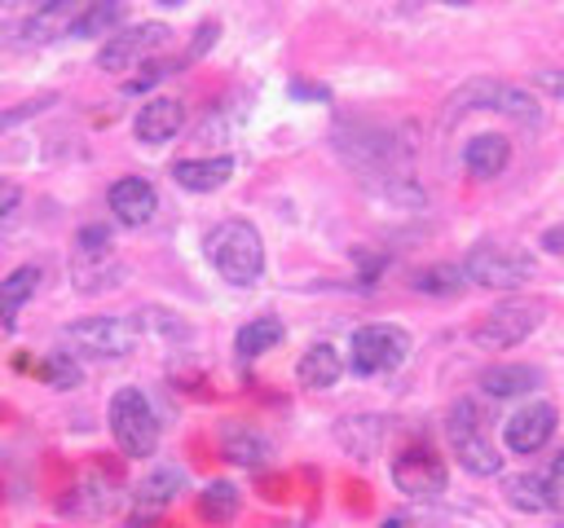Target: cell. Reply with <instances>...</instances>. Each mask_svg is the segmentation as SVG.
I'll list each match as a JSON object with an SVG mask.
<instances>
[{
    "instance_id": "obj_1",
    "label": "cell",
    "mask_w": 564,
    "mask_h": 528,
    "mask_svg": "<svg viewBox=\"0 0 564 528\" xmlns=\"http://www.w3.org/2000/svg\"><path fill=\"white\" fill-rule=\"evenodd\" d=\"M207 264L220 273L229 286H256L264 273V238L251 220H220L203 238Z\"/></svg>"
},
{
    "instance_id": "obj_2",
    "label": "cell",
    "mask_w": 564,
    "mask_h": 528,
    "mask_svg": "<svg viewBox=\"0 0 564 528\" xmlns=\"http://www.w3.org/2000/svg\"><path fill=\"white\" fill-rule=\"evenodd\" d=\"M106 422L123 458H150L159 449V414L141 387H119L106 405Z\"/></svg>"
},
{
    "instance_id": "obj_3",
    "label": "cell",
    "mask_w": 564,
    "mask_h": 528,
    "mask_svg": "<svg viewBox=\"0 0 564 528\" xmlns=\"http://www.w3.org/2000/svg\"><path fill=\"white\" fill-rule=\"evenodd\" d=\"M445 440H449V453L458 458V466L467 475H498L502 471V453L485 436L480 409L471 400H454L449 405V414H445Z\"/></svg>"
},
{
    "instance_id": "obj_4",
    "label": "cell",
    "mask_w": 564,
    "mask_h": 528,
    "mask_svg": "<svg viewBox=\"0 0 564 528\" xmlns=\"http://www.w3.org/2000/svg\"><path fill=\"white\" fill-rule=\"evenodd\" d=\"M410 356V330L392 326V321H370V326H357L352 339H348V365L352 374L370 378V374H388L397 365H405Z\"/></svg>"
},
{
    "instance_id": "obj_5",
    "label": "cell",
    "mask_w": 564,
    "mask_h": 528,
    "mask_svg": "<svg viewBox=\"0 0 564 528\" xmlns=\"http://www.w3.org/2000/svg\"><path fill=\"white\" fill-rule=\"evenodd\" d=\"M458 110H498L507 119H516L520 128H538L542 123V106L529 88H516V84H494V79H476L467 88H458L449 97V114Z\"/></svg>"
},
{
    "instance_id": "obj_6",
    "label": "cell",
    "mask_w": 564,
    "mask_h": 528,
    "mask_svg": "<svg viewBox=\"0 0 564 528\" xmlns=\"http://www.w3.org/2000/svg\"><path fill=\"white\" fill-rule=\"evenodd\" d=\"M467 282L485 286V290H516L520 282L533 277V255L520 246H502V242H476L463 260Z\"/></svg>"
},
{
    "instance_id": "obj_7",
    "label": "cell",
    "mask_w": 564,
    "mask_h": 528,
    "mask_svg": "<svg viewBox=\"0 0 564 528\" xmlns=\"http://www.w3.org/2000/svg\"><path fill=\"white\" fill-rule=\"evenodd\" d=\"M538 326H542V304H533V299H502L498 308H489L480 317V326L471 330V343L485 348V352H507V348L524 343Z\"/></svg>"
},
{
    "instance_id": "obj_8",
    "label": "cell",
    "mask_w": 564,
    "mask_h": 528,
    "mask_svg": "<svg viewBox=\"0 0 564 528\" xmlns=\"http://www.w3.org/2000/svg\"><path fill=\"white\" fill-rule=\"evenodd\" d=\"M62 343L70 348V356L115 361V356H128L132 352L137 330L123 317H79L70 326H62Z\"/></svg>"
},
{
    "instance_id": "obj_9",
    "label": "cell",
    "mask_w": 564,
    "mask_h": 528,
    "mask_svg": "<svg viewBox=\"0 0 564 528\" xmlns=\"http://www.w3.org/2000/svg\"><path fill=\"white\" fill-rule=\"evenodd\" d=\"M445 480H449L445 475V462L427 444H405L392 458V484L405 497H436V493H445Z\"/></svg>"
},
{
    "instance_id": "obj_10",
    "label": "cell",
    "mask_w": 564,
    "mask_h": 528,
    "mask_svg": "<svg viewBox=\"0 0 564 528\" xmlns=\"http://www.w3.org/2000/svg\"><path fill=\"white\" fill-rule=\"evenodd\" d=\"M167 26L163 22H137L128 31H115L106 35V44L97 48V66L101 70H128L132 62H145L150 53H159L167 44Z\"/></svg>"
},
{
    "instance_id": "obj_11",
    "label": "cell",
    "mask_w": 564,
    "mask_h": 528,
    "mask_svg": "<svg viewBox=\"0 0 564 528\" xmlns=\"http://www.w3.org/2000/svg\"><path fill=\"white\" fill-rule=\"evenodd\" d=\"M555 436V405L551 400H529L502 422V440L511 453H538Z\"/></svg>"
},
{
    "instance_id": "obj_12",
    "label": "cell",
    "mask_w": 564,
    "mask_h": 528,
    "mask_svg": "<svg viewBox=\"0 0 564 528\" xmlns=\"http://www.w3.org/2000/svg\"><path fill=\"white\" fill-rule=\"evenodd\" d=\"M106 202H110L115 220L128 224V229L150 224L154 211H159V194H154V185H150L145 176H119V180L106 189Z\"/></svg>"
},
{
    "instance_id": "obj_13",
    "label": "cell",
    "mask_w": 564,
    "mask_h": 528,
    "mask_svg": "<svg viewBox=\"0 0 564 528\" xmlns=\"http://www.w3.org/2000/svg\"><path fill=\"white\" fill-rule=\"evenodd\" d=\"M176 493H185V471L181 466H172V462H159V466H150V475L137 484V493H132V519L141 524V519H154L167 502H176Z\"/></svg>"
},
{
    "instance_id": "obj_14",
    "label": "cell",
    "mask_w": 564,
    "mask_h": 528,
    "mask_svg": "<svg viewBox=\"0 0 564 528\" xmlns=\"http://www.w3.org/2000/svg\"><path fill=\"white\" fill-rule=\"evenodd\" d=\"M181 128H185V106L176 97H150L132 119V136L141 145H167Z\"/></svg>"
},
{
    "instance_id": "obj_15",
    "label": "cell",
    "mask_w": 564,
    "mask_h": 528,
    "mask_svg": "<svg viewBox=\"0 0 564 528\" xmlns=\"http://www.w3.org/2000/svg\"><path fill=\"white\" fill-rule=\"evenodd\" d=\"M220 453H225L229 462H238V466L260 471V466H269L273 444H269V436L256 431L251 422H220Z\"/></svg>"
},
{
    "instance_id": "obj_16",
    "label": "cell",
    "mask_w": 564,
    "mask_h": 528,
    "mask_svg": "<svg viewBox=\"0 0 564 528\" xmlns=\"http://www.w3.org/2000/svg\"><path fill=\"white\" fill-rule=\"evenodd\" d=\"M88 0H44L26 22H22V35L35 40V44H48L57 35H70V26L79 22Z\"/></svg>"
},
{
    "instance_id": "obj_17",
    "label": "cell",
    "mask_w": 564,
    "mask_h": 528,
    "mask_svg": "<svg viewBox=\"0 0 564 528\" xmlns=\"http://www.w3.org/2000/svg\"><path fill=\"white\" fill-rule=\"evenodd\" d=\"M511 163V141L502 132H480L463 145V167L476 176V180H494L502 176V167Z\"/></svg>"
},
{
    "instance_id": "obj_18",
    "label": "cell",
    "mask_w": 564,
    "mask_h": 528,
    "mask_svg": "<svg viewBox=\"0 0 564 528\" xmlns=\"http://www.w3.org/2000/svg\"><path fill=\"white\" fill-rule=\"evenodd\" d=\"M234 176V158L229 154H212V158H181L172 163V180L189 194H212Z\"/></svg>"
},
{
    "instance_id": "obj_19",
    "label": "cell",
    "mask_w": 564,
    "mask_h": 528,
    "mask_svg": "<svg viewBox=\"0 0 564 528\" xmlns=\"http://www.w3.org/2000/svg\"><path fill=\"white\" fill-rule=\"evenodd\" d=\"M339 374H344V356H339L335 343H313V348H304V356L295 361V378H300V387H308V392L335 387Z\"/></svg>"
},
{
    "instance_id": "obj_20",
    "label": "cell",
    "mask_w": 564,
    "mask_h": 528,
    "mask_svg": "<svg viewBox=\"0 0 564 528\" xmlns=\"http://www.w3.org/2000/svg\"><path fill=\"white\" fill-rule=\"evenodd\" d=\"M480 387L485 396L494 400H516V396H529L533 387H542V374L533 365H516V361H502V365H489L480 374Z\"/></svg>"
},
{
    "instance_id": "obj_21",
    "label": "cell",
    "mask_w": 564,
    "mask_h": 528,
    "mask_svg": "<svg viewBox=\"0 0 564 528\" xmlns=\"http://www.w3.org/2000/svg\"><path fill=\"white\" fill-rule=\"evenodd\" d=\"M123 18H128V4H123V0H88V4H84V13H79V22L70 26V35H75V40L115 35Z\"/></svg>"
},
{
    "instance_id": "obj_22",
    "label": "cell",
    "mask_w": 564,
    "mask_h": 528,
    "mask_svg": "<svg viewBox=\"0 0 564 528\" xmlns=\"http://www.w3.org/2000/svg\"><path fill=\"white\" fill-rule=\"evenodd\" d=\"M282 334H286V330H282L278 317H251L247 326H238V334H234V352L247 356V361H251V356H264L269 348L282 343Z\"/></svg>"
},
{
    "instance_id": "obj_23",
    "label": "cell",
    "mask_w": 564,
    "mask_h": 528,
    "mask_svg": "<svg viewBox=\"0 0 564 528\" xmlns=\"http://www.w3.org/2000/svg\"><path fill=\"white\" fill-rule=\"evenodd\" d=\"M502 497H507L516 510H529V515L551 510L546 475H533V471H524V475H507V480H502Z\"/></svg>"
},
{
    "instance_id": "obj_24",
    "label": "cell",
    "mask_w": 564,
    "mask_h": 528,
    "mask_svg": "<svg viewBox=\"0 0 564 528\" xmlns=\"http://www.w3.org/2000/svg\"><path fill=\"white\" fill-rule=\"evenodd\" d=\"M35 286H40V268H35V264H22V268H13V273L0 282V326H13L18 308L35 295Z\"/></svg>"
},
{
    "instance_id": "obj_25",
    "label": "cell",
    "mask_w": 564,
    "mask_h": 528,
    "mask_svg": "<svg viewBox=\"0 0 564 528\" xmlns=\"http://www.w3.org/2000/svg\"><path fill=\"white\" fill-rule=\"evenodd\" d=\"M238 506H242V497H238V488H234L229 480H212V484L198 493V515H203L207 524H229V519L238 515Z\"/></svg>"
},
{
    "instance_id": "obj_26",
    "label": "cell",
    "mask_w": 564,
    "mask_h": 528,
    "mask_svg": "<svg viewBox=\"0 0 564 528\" xmlns=\"http://www.w3.org/2000/svg\"><path fill=\"white\" fill-rule=\"evenodd\" d=\"M410 286L419 295H458L467 286V273H463V264H432V268H419L410 277Z\"/></svg>"
},
{
    "instance_id": "obj_27",
    "label": "cell",
    "mask_w": 564,
    "mask_h": 528,
    "mask_svg": "<svg viewBox=\"0 0 564 528\" xmlns=\"http://www.w3.org/2000/svg\"><path fill=\"white\" fill-rule=\"evenodd\" d=\"M40 374H44V383L48 387H75L79 383V365H75V356L70 352H48L44 356V365H40Z\"/></svg>"
},
{
    "instance_id": "obj_28",
    "label": "cell",
    "mask_w": 564,
    "mask_h": 528,
    "mask_svg": "<svg viewBox=\"0 0 564 528\" xmlns=\"http://www.w3.org/2000/svg\"><path fill=\"white\" fill-rule=\"evenodd\" d=\"M106 251H110V229L106 224H84L79 229V238H75V260H106Z\"/></svg>"
},
{
    "instance_id": "obj_29",
    "label": "cell",
    "mask_w": 564,
    "mask_h": 528,
    "mask_svg": "<svg viewBox=\"0 0 564 528\" xmlns=\"http://www.w3.org/2000/svg\"><path fill=\"white\" fill-rule=\"evenodd\" d=\"M546 493H551V506L564 510V449L551 458V471H546Z\"/></svg>"
},
{
    "instance_id": "obj_30",
    "label": "cell",
    "mask_w": 564,
    "mask_h": 528,
    "mask_svg": "<svg viewBox=\"0 0 564 528\" xmlns=\"http://www.w3.org/2000/svg\"><path fill=\"white\" fill-rule=\"evenodd\" d=\"M18 202H22V185L9 180V176H0V220H9L18 211Z\"/></svg>"
},
{
    "instance_id": "obj_31",
    "label": "cell",
    "mask_w": 564,
    "mask_h": 528,
    "mask_svg": "<svg viewBox=\"0 0 564 528\" xmlns=\"http://www.w3.org/2000/svg\"><path fill=\"white\" fill-rule=\"evenodd\" d=\"M48 101H53V97H40V101H26L22 110H9V114H0V128H9V123H18V119H31V114H40Z\"/></svg>"
},
{
    "instance_id": "obj_32",
    "label": "cell",
    "mask_w": 564,
    "mask_h": 528,
    "mask_svg": "<svg viewBox=\"0 0 564 528\" xmlns=\"http://www.w3.org/2000/svg\"><path fill=\"white\" fill-rule=\"evenodd\" d=\"M538 88L564 101V70H538Z\"/></svg>"
},
{
    "instance_id": "obj_33",
    "label": "cell",
    "mask_w": 564,
    "mask_h": 528,
    "mask_svg": "<svg viewBox=\"0 0 564 528\" xmlns=\"http://www.w3.org/2000/svg\"><path fill=\"white\" fill-rule=\"evenodd\" d=\"M546 251H555V255L564 251V229H551V233H546Z\"/></svg>"
},
{
    "instance_id": "obj_34",
    "label": "cell",
    "mask_w": 564,
    "mask_h": 528,
    "mask_svg": "<svg viewBox=\"0 0 564 528\" xmlns=\"http://www.w3.org/2000/svg\"><path fill=\"white\" fill-rule=\"evenodd\" d=\"M379 528H405V519H383Z\"/></svg>"
},
{
    "instance_id": "obj_35",
    "label": "cell",
    "mask_w": 564,
    "mask_h": 528,
    "mask_svg": "<svg viewBox=\"0 0 564 528\" xmlns=\"http://www.w3.org/2000/svg\"><path fill=\"white\" fill-rule=\"evenodd\" d=\"M159 4H167V9H176V4H185V0H159Z\"/></svg>"
},
{
    "instance_id": "obj_36",
    "label": "cell",
    "mask_w": 564,
    "mask_h": 528,
    "mask_svg": "<svg viewBox=\"0 0 564 528\" xmlns=\"http://www.w3.org/2000/svg\"><path fill=\"white\" fill-rule=\"evenodd\" d=\"M0 4H18V0H0Z\"/></svg>"
},
{
    "instance_id": "obj_37",
    "label": "cell",
    "mask_w": 564,
    "mask_h": 528,
    "mask_svg": "<svg viewBox=\"0 0 564 528\" xmlns=\"http://www.w3.org/2000/svg\"><path fill=\"white\" fill-rule=\"evenodd\" d=\"M286 528H291V524H286Z\"/></svg>"
}]
</instances>
